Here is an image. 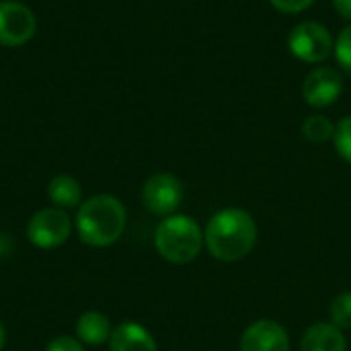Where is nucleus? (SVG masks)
Instances as JSON below:
<instances>
[{"label": "nucleus", "instance_id": "39448f33", "mask_svg": "<svg viewBox=\"0 0 351 351\" xmlns=\"http://www.w3.org/2000/svg\"><path fill=\"white\" fill-rule=\"evenodd\" d=\"M288 47L294 53V58L306 64H319L331 56L335 43H333V35L325 25L315 21H304L292 29L288 37Z\"/></svg>", "mask_w": 351, "mask_h": 351}, {"label": "nucleus", "instance_id": "f03ea898", "mask_svg": "<svg viewBox=\"0 0 351 351\" xmlns=\"http://www.w3.org/2000/svg\"><path fill=\"white\" fill-rule=\"evenodd\" d=\"M128 224V212L121 199L115 195H93L80 204L76 212V232L80 241L95 249H105L115 245Z\"/></svg>", "mask_w": 351, "mask_h": 351}, {"label": "nucleus", "instance_id": "20e7f679", "mask_svg": "<svg viewBox=\"0 0 351 351\" xmlns=\"http://www.w3.org/2000/svg\"><path fill=\"white\" fill-rule=\"evenodd\" d=\"M27 239L37 249H58L72 234V220L60 208H41L27 222Z\"/></svg>", "mask_w": 351, "mask_h": 351}, {"label": "nucleus", "instance_id": "f8f14e48", "mask_svg": "<svg viewBox=\"0 0 351 351\" xmlns=\"http://www.w3.org/2000/svg\"><path fill=\"white\" fill-rule=\"evenodd\" d=\"M300 351H348V341L333 323H317L304 333Z\"/></svg>", "mask_w": 351, "mask_h": 351}, {"label": "nucleus", "instance_id": "4468645a", "mask_svg": "<svg viewBox=\"0 0 351 351\" xmlns=\"http://www.w3.org/2000/svg\"><path fill=\"white\" fill-rule=\"evenodd\" d=\"M302 134L313 144H325L335 136V125L325 115H311L302 123Z\"/></svg>", "mask_w": 351, "mask_h": 351}, {"label": "nucleus", "instance_id": "f257e3e1", "mask_svg": "<svg viewBox=\"0 0 351 351\" xmlns=\"http://www.w3.org/2000/svg\"><path fill=\"white\" fill-rule=\"evenodd\" d=\"M204 243L214 259L232 263L245 259L257 243V224L253 216L239 208L216 212L204 232Z\"/></svg>", "mask_w": 351, "mask_h": 351}, {"label": "nucleus", "instance_id": "6e6552de", "mask_svg": "<svg viewBox=\"0 0 351 351\" xmlns=\"http://www.w3.org/2000/svg\"><path fill=\"white\" fill-rule=\"evenodd\" d=\"M341 90H343V78L331 66H319V68H315L306 76V80L302 84V97H304V101L311 107H317V109H323V107L333 105L341 97Z\"/></svg>", "mask_w": 351, "mask_h": 351}, {"label": "nucleus", "instance_id": "9b49d317", "mask_svg": "<svg viewBox=\"0 0 351 351\" xmlns=\"http://www.w3.org/2000/svg\"><path fill=\"white\" fill-rule=\"evenodd\" d=\"M113 333L111 321L105 313L99 311H86L76 319L74 335L82 346H103L109 341Z\"/></svg>", "mask_w": 351, "mask_h": 351}, {"label": "nucleus", "instance_id": "7ed1b4c3", "mask_svg": "<svg viewBox=\"0 0 351 351\" xmlns=\"http://www.w3.org/2000/svg\"><path fill=\"white\" fill-rule=\"evenodd\" d=\"M154 247L169 263H189L204 247V232L191 216L173 214L167 216L154 232Z\"/></svg>", "mask_w": 351, "mask_h": 351}, {"label": "nucleus", "instance_id": "412c9836", "mask_svg": "<svg viewBox=\"0 0 351 351\" xmlns=\"http://www.w3.org/2000/svg\"><path fill=\"white\" fill-rule=\"evenodd\" d=\"M4 343H6V329H4V323L0 321V351L4 350Z\"/></svg>", "mask_w": 351, "mask_h": 351}, {"label": "nucleus", "instance_id": "0eeeda50", "mask_svg": "<svg viewBox=\"0 0 351 351\" xmlns=\"http://www.w3.org/2000/svg\"><path fill=\"white\" fill-rule=\"evenodd\" d=\"M142 202L154 216H173L183 202V183L171 173H154L142 187Z\"/></svg>", "mask_w": 351, "mask_h": 351}, {"label": "nucleus", "instance_id": "423d86ee", "mask_svg": "<svg viewBox=\"0 0 351 351\" xmlns=\"http://www.w3.org/2000/svg\"><path fill=\"white\" fill-rule=\"evenodd\" d=\"M37 19L33 10L19 0H0V45L21 47L33 39Z\"/></svg>", "mask_w": 351, "mask_h": 351}, {"label": "nucleus", "instance_id": "aec40b11", "mask_svg": "<svg viewBox=\"0 0 351 351\" xmlns=\"http://www.w3.org/2000/svg\"><path fill=\"white\" fill-rule=\"evenodd\" d=\"M333 6L337 8V12L343 19H350L351 21V0H333Z\"/></svg>", "mask_w": 351, "mask_h": 351}, {"label": "nucleus", "instance_id": "6ab92c4d", "mask_svg": "<svg viewBox=\"0 0 351 351\" xmlns=\"http://www.w3.org/2000/svg\"><path fill=\"white\" fill-rule=\"evenodd\" d=\"M274 8H278L280 12H302L306 8H311L315 4V0H269Z\"/></svg>", "mask_w": 351, "mask_h": 351}, {"label": "nucleus", "instance_id": "f3484780", "mask_svg": "<svg viewBox=\"0 0 351 351\" xmlns=\"http://www.w3.org/2000/svg\"><path fill=\"white\" fill-rule=\"evenodd\" d=\"M335 58L337 62L351 72V25H348L339 35H337V41H335Z\"/></svg>", "mask_w": 351, "mask_h": 351}, {"label": "nucleus", "instance_id": "1a4fd4ad", "mask_svg": "<svg viewBox=\"0 0 351 351\" xmlns=\"http://www.w3.org/2000/svg\"><path fill=\"white\" fill-rule=\"evenodd\" d=\"M241 351H290L288 331L276 321L261 319L245 329Z\"/></svg>", "mask_w": 351, "mask_h": 351}, {"label": "nucleus", "instance_id": "a211bd4d", "mask_svg": "<svg viewBox=\"0 0 351 351\" xmlns=\"http://www.w3.org/2000/svg\"><path fill=\"white\" fill-rule=\"evenodd\" d=\"M45 351H84V346L76 339V337H70V335H58L53 337Z\"/></svg>", "mask_w": 351, "mask_h": 351}, {"label": "nucleus", "instance_id": "dca6fc26", "mask_svg": "<svg viewBox=\"0 0 351 351\" xmlns=\"http://www.w3.org/2000/svg\"><path fill=\"white\" fill-rule=\"evenodd\" d=\"M333 140H335V148H337L339 156L351 165V115L350 117H343L337 123Z\"/></svg>", "mask_w": 351, "mask_h": 351}, {"label": "nucleus", "instance_id": "9d476101", "mask_svg": "<svg viewBox=\"0 0 351 351\" xmlns=\"http://www.w3.org/2000/svg\"><path fill=\"white\" fill-rule=\"evenodd\" d=\"M109 351H156V341L146 327L128 321L113 327Z\"/></svg>", "mask_w": 351, "mask_h": 351}, {"label": "nucleus", "instance_id": "ddd939ff", "mask_svg": "<svg viewBox=\"0 0 351 351\" xmlns=\"http://www.w3.org/2000/svg\"><path fill=\"white\" fill-rule=\"evenodd\" d=\"M47 197L60 210H70L82 204V187L72 175H56L47 185Z\"/></svg>", "mask_w": 351, "mask_h": 351}, {"label": "nucleus", "instance_id": "2eb2a0df", "mask_svg": "<svg viewBox=\"0 0 351 351\" xmlns=\"http://www.w3.org/2000/svg\"><path fill=\"white\" fill-rule=\"evenodd\" d=\"M329 315H331V323L337 327V329H351V292H343L339 294L333 302H331V308H329Z\"/></svg>", "mask_w": 351, "mask_h": 351}]
</instances>
